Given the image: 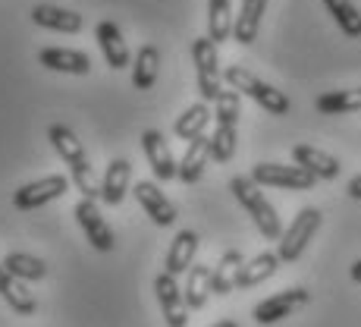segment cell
Instances as JSON below:
<instances>
[{"label":"cell","mask_w":361,"mask_h":327,"mask_svg":"<svg viewBox=\"0 0 361 327\" xmlns=\"http://www.w3.org/2000/svg\"><path fill=\"white\" fill-rule=\"evenodd\" d=\"M47 138H51L54 151H57V155L63 157V164L69 167V179H73V186L82 192V198H88V201L101 198V186L94 183V170H92V164H88L85 145L79 142V136L69 126H63V123H54V126L47 129Z\"/></svg>","instance_id":"cell-1"},{"label":"cell","mask_w":361,"mask_h":327,"mask_svg":"<svg viewBox=\"0 0 361 327\" xmlns=\"http://www.w3.org/2000/svg\"><path fill=\"white\" fill-rule=\"evenodd\" d=\"M230 189H233L235 201H239V205L248 211V218L255 220V227H258V233L264 236V239H280V236H283L280 214H276V208L264 198L261 186L255 183L252 177H233L230 179Z\"/></svg>","instance_id":"cell-2"},{"label":"cell","mask_w":361,"mask_h":327,"mask_svg":"<svg viewBox=\"0 0 361 327\" xmlns=\"http://www.w3.org/2000/svg\"><path fill=\"white\" fill-rule=\"evenodd\" d=\"M224 82L233 88V92L248 95L258 107H264L267 114H274V117H286L289 110H293V101H289L280 88H274L270 82L258 79V76H255L252 69H245V66H226L224 69Z\"/></svg>","instance_id":"cell-3"},{"label":"cell","mask_w":361,"mask_h":327,"mask_svg":"<svg viewBox=\"0 0 361 327\" xmlns=\"http://www.w3.org/2000/svg\"><path fill=\"white\" fill-rule=\"evenodd\" d=\"M324 224V214L317 211V208H302V211L293 218V224H289V230L280 236V249H276V255H280L283 264H293L302 258V252L308 249L311 236L321 230Z\"/></svg>","instance_id":"cell-4"},{"label":"cell","mask_w":361,"mask_h":327,"mask_svg":"<svg viewBox=\"0 0 361 327\" xmlns=\"http://www.w3.org/2000/svg\"><path fill=\"white\" fill-rule=\"evenodd\" d=\"M192 64H195V76H198V92L204 101H217L224 92V69L217 60V44L211 38H195L192 41Z\"/></svg>","instance_id":"cell-5"},{"label":"cell","mask_w":361,"mask_h":327,"mask_svg":"<svg viewBox=\"0 0 361 327\" xmlns=\"http://www.w3.org/2000/svg\"><path fill=\"white\" fill-rule=\"evenodd\" d=\"M252 179L267 189H293V192H308L317 186V179L298 164H255Z\"/></svg>","instance_id":"cell-6"},{"label":"cell","mask_w":361,"mask_h":327,"mask_svg":"<svg viewBox=\"0 0 361 327\" xmlns=\"http://www.w3.org/2000/svg\"><path fill=\"white\" fill-rule=\"evenodd\" d=\"M69 183H73V179H66L63 173L41 177V179H35V183H25L23 189H16V196H13V205H16L19 211H35V208L51 205V201H57L60 196H66Z\"/></svg>","instance_id":"cell-7"},{"label":"cell","mask_w":361,"mask_h":327,"mask_svg":"<svg viewBox=\"0 0 361 327\" xmlns=\"http://www.w3.org/2000/svg\"><path fill=\"white\" fill-rule=\"evenodd\" d=\"M308 299H311V293L305 287H289V290H283V293L267 296L264 302H258L252 315L258 324H276V321H283V318H289L293 311H298L302 305H308Z\"/></svg>","instance_id":"cell-8"},{"label":"cell","mask_w":361,"mask_h":327,"mask_svg":"<svg viewBox=\"0 0 361 327\" xmlns=\"http://www.w3.org/2000/svg\"><path fill=\"white\" fill-rule=\"evenodd\" d=\"M132 196H135V201L142 205V211L148 214L157 227H173L176 224V205L166 198V192L154 183V179H138L135 189H132Z\"/></svg>","instance_id":"cell-9"},{"label":"cell","mask_w":361,"mask_h":327,"mask_svg":"<svg viewBox=\"0 0 361 327\" xmlns=\"http://www.w3.org/2000/svg\"><path fill=\"white\" fill-rule=\"evenodd\" d=\"M73 214H75V220H79L82 233L88 236V242H92L98 252H114L116 236H114V230H110L107 220H104V214L98 211V205H94V201L82 198L79 205H75Z\"/></svg>","instance_id":"cell-10"},{"label":"cell","mask_w":361,"mask_h":327,"mask_svg":"<svg viewBox=\"0 0 361 327\" xmlns=\"http://www.w3.org/2000/svg\"><path fill=\"white\" fill-rule=\"evenodd\" d=\"M154 293H157V302H161L166 327H185L189 324V305H185V296H183V290H179L176 277H170L166 270L157 274Z\"/></svg>","instance_id":"cell-11"},{"label":"cell","mask_w":361,"mask_h":327,"mask_svg":"<svg viewBox=\"0 0 361 327\" xmlns=\"http://www.w3.org/2000/svg\"><path fill=\"white\" fill-rule=\"evenodd\" d=\"M142 151H145V157H148V164H151V170H154L157 179H164L166 183V179H173L179 173V161L173 157L164 132H157V129L142 132Z\"/></svg>","instance_id":"cell-12"},{"label":"cell","mask_w":361,"mask_h":327,"mask_svg":"<svg viewBox=\"0 0 361 327\" xmlns=\"http://www.w3.org/2000/svg\"><path fill=\"white\" fill-rule=\"evenodd\" d=\"M94 38H98L101 54H104V60H107L110 69H126V66H132L126 38H123V32H120V25H116V23H110V19L98 23V29H94Z\"/></svg>","instance_id":"cell-13"},{"label":"cell","mask_w":361,"mask_h":327,"mask_svg":"<svg viewBox=\"0 0 361 327\" xmlns=\"http://www.w3.org/2000/svg\"><path fill=\"white\" fill-rule=\"evenodd\" d=\"M195 252H198V233H195V230H179L176 239H173L170 249H166V264H164V270H166L170 277L189 274L192 264H195Z\"/></svg>","instance_id":"cell-14"},{"label":"cell","mask_w":361,"mask_h":327,"mask_svg":"<svg viewBox=\"0 0 361 327\" xmlns=\"http://www.w3.org/2000/svg\"><path fill=\"white\" fill-rule=\"evenodd\" d=\"M38 64L54 73H66V76H88L92 73V60L82 51H69V47H44L38 51Z\"/></svg>","instance_id":"cell-15"},{"label":"cell","mask_w":361,"mask_h":327,"mask_svg":"<svg viewBox=\"0 0 361 327\" xmlns=\"http://www.w3.org/2000/svg\"><path fill=\"white\" fill-rule=\"evenodd\" d=\"M32 23L41 25V29H51V32L75 35V32H82V13L63 10V6H54V4H35Z\"/></svg>","instance_id":"cell-16"},{"label":"cell","mask_w":361,"mask_h":327,"mask_svg":"<svg viewBox=\"0 0 361 327\" xmlns=\"http://www.w3.org/2000/svg\"><path fill=\"white\" fill-rule=\"evenodd\" d=\"M293 161L302 167V170H308L314 179H336L339 177V161L327 151L314 148V145H295L293 148Z\"/></svg>","instance_id":"cell-17"},{"label":"cell","mask_w":361,"mask_h":327,"mask_svg":"<svg viewBox=\"0 0 361 327\" xmlns=\"http://www.w3.org/2000/svg\"><path fill=\"white\" fill-rule=\"evenodd\" d=\"M264 10H267V0H242L239 13L233 16V38L239 41V44H245V47L255 44Z\"/></svg>","instance_id":"cell-18"},{"label":"cell","mask_w":361,"mask_h":327,"mask_svg":"<svg viewBox=\"0 0 361 327\" xmlns=\"http://www.w3.org/2000/svg\"><path fill=\"white\" fill-rule=\"evenodd\" d=\"M129 177H132V164L126 157H114L107 164V173H104V183H101V201L110 208H116L129 192Z\"/></svg>","instance_id":"cell-19"},{"label":"cell","mask_w":361,"mask_h":327,"mask_svg":"<svg viewBox=\"0 0 361 327\" xmlns=\"http://www.w3.org/2000/svg\"><path fill=\"white\" fill-rule=\"evenodd\" d=\"M280 255L276 252H261V255H255L252 261H245L239 268V274H235V290H252V287H258V283H264L267 277H274L276 274V268H280Z\"/></svg>","instance_id":"cell-20"},{"label":"cell","mask_w":361,"mask_h":327,"mask_svg":"<svg viewBox=\"0 0 361 327\" xmlns=\"http://www.w3.org/2000/svg\"><path fill=\"white\" fill-rule=\"evenodd\" d=\"M157 73H161V51L154 44H142L132 60V85L138 92H148V88H154Z\"/></svg>","instance_id":"cell-21"},{"label":"cell","mask_w":361,"mask_h":327,"mask_svg":"<svg viewBox=\"0 0 361 327\" xmlns=\"http://www.w3.org/2000/svg\"><path fill=\"white\" fill-rule=\"evenodd\" d=\"M207 142H211V136H198V138H192L189 148H185L183 161H179V173H176V177L183 179L185 186L198 183L201 173H204V164H207V157H211V148H207Z\"/></svg>","instance_id":"cell-22"},{"label":"cell","mask_w":361,"mask_h":327,"mask_svg":"<svg viewBox=\"0 0 361 327\" xmlns=\"http://www.w3.org/2000/svg\"><path fill=\"white\" fill-rule=\"evenodd\" d=\"M0 299H4V302L10 305L16 315H25V318H29V315H35V311H38V302H35V296H32L29 290H25L13 274H6L4 264H0Z\"/></svg>","instance_id":"cell-23"},{"label":"cell","mask_w":361,"mask_h":327,"mask_svg":"<svg viewBox=\"0 0 361 327\" xmlns=\"http://www.w3.org/2000/svg\"><path fill=\"white\" fill-rule=\"evenodd\" d=\"M242 252H235V249H226L224 255H220L217 268H211V293L217 296H226L235 290V274H239L242 268Z\"/></svg>","instance_id":"cell-24"},{"label":"cell","mask_w":361,"mask_h":327,"mask_svg":"<svg viewBox=\"0 0 361 327\" xmlns=\"http://www.w3.org/2000/svg\"><path fill=\"white\" fill-rule=\"evenodd\" d=\"M207 38L214 44H224L233 38V10L230 0H207Z\"/></svg>","instance_id":"cell-25"},{"label":"cell","mask_w":361,"mask_h":327,"mask_svg":"<svg viewBox=\"0 0 361 327\" xmlns=\"http://www.w3.org/2000/svg\"><path fill=\"white\" fill-rule=\"evenodd\" d=\"M183 296H185L189 311L204 309L207 296H211V268H207V264H192L189 280H185V287H183Z\"/></svg>","instance_id":"cell-26"},{"label":"cell","mask_w":361,"mask_h":327,"mask_svg":"<svg viewBox=\"0 0 361 327\" xmlns=\"http://www.w3.org/2000/svg\"><path fill=\"white\" fill-rule=\"evenodd\" d=\"M211 107H207L204 101L201 104H192L185 114H179V120L173 123V132H176L179 138H198V136H204V129H207V123H211Z\"/></svg>","instance_id":"cell-27"},{"label":"cell","mask_w":361,"mask_h":327,"mask_svg":"<svg viewBox=\"0 0 361 327\" xmlns=\"http://www.w3.org/2000/svg\"><path fill=\"white\" fill-rule=\"evenodd\" d=\"M4 270L13 274L16 280H44L47 277V264L35 255H25V252H10L4 261Z\"/></svg>","instance_id":"cell-28"},{"label":"cell","mask_w":361,"mask_h":327,"mask_svg":"<svg viewBox=\"0 0 361 327\" xmlns=\"http://www.w3.org/2000/svg\"><path fill=\"white\" fill-rule=\"evenodd\" d=\"M317 114H355L361 110V88H339V92H327L314 101Z\"/></svg>","instance_id":"cell-29"},{"label":"cell","mask_w":361,"mask_h":327,"mask_svg":"<svg viewBox=\"0 0 361 327\" xmlns=\"http://www.w3.org/2000/svg\"><path fill=\"white\" fill-rule=\"evenodd\" d=\"M324 6L345 38H361V13L352 0H324Z\"/></svg>","instance_id":"cell-30"},{"label":"cell","mask_w":361,"mask_h":327,"mask_svg":"<svg viewBox=\"0 0 361 327\" xmlns=\"http://www.w3.org/2000/svg\"><path fill=\"white\" fill-rule=\"evenodd\" d=\"M235 142H239V136H235V126H220V123H217L211 142H207V148H211V157L217 164H226L235 155Z\"/></svg>","instance_id":"cell-31"},{"label":"cell","mask_w":361,"mask_h":327,"mask_svg":"<svg viewBox=\"0 0 361 327\" xmlns=\"http://www.w3.org/2000/svg\"><path fill=\"white\" fill-rule=\"evenodd\" d=\"M214 117H217L220 126H235L242 117V98L239 92H233V88H224L220 92V98L214 101Z\"/></svg>","instance_id":"cell-32"},{"label":"cell","mask_w":361,"mask_h":327,"mask_svg":"<svg viewBox=\"0 0 361 327\" xmlns=\"http://www.w3.org/2000/svg\"><path fill=\"white\" fill-rule=\"evenodd\" d=\"M345 192H349V198H361V173L355 179H349V186H345Z\"/></svg>","instance_id":"cell-33"},{"label":"cell","mask_w":361,"mask_h":327,"mask_svg":"<svg viewBox=\"0 0 361 327\" xmlns=\"http://www.w3.org/2000/svg\"><path fill=\"white\" fill-rule=\"evenodd\" d=\"M349 277H352V280H355V283H361V258H358L355 264H352V270H349Z\"/></svg>","instance_id":"cell-34"},{"label":"cell","mask_w":361,"mask_h":327,"mask_svg":"<svg viewBox=\"0 0 361 327\" xmlns=\"http://www.w3.org/2000/svg\"><path fill=\"white\" fill-rule=\"evenodd\" d=\"M211 327H239L235 321H230V318H226V321H217V324H211Z\"/></svg>","instance_id":"cell-35"}]
</instances>
